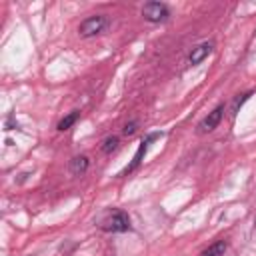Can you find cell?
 <instances>
[{"label": "cell", "instance_id": "1", "mask_svg": "<svg viewBox=\"0 0 256 256\" xmlns=\"http://www.w3.org/2000/svg\"><path fill=\"white\" fill-rule=\"evenodd\" d=\"M100 230H104V232H128V230H132L130 216L124 210H112L106 218H102Z\"/></svg>", "mask_w": 256, "mask_h": 256}, {"label": "cell", "instance_id": "2", "mask_svg": "<svg viewBox=\"0 0 256 256\" xmlns=\"http://www.w3.org/2000/svg\"><path fill=\"white\" fill-rule=\"evenodd\" d=\"M162 136V132H148L142 140H140V144H138V150H136V154H134V158H132V162L118 174V176H128V174H132L134 170H138V166L142 164V160H144V156H146V152H148V148H150V144L152 142H156L158 138Z\"/></svg>", "mask_w": 256, "mask_h": 256}, {"label": "cell", "instance_id": "3", "mask_svg": "<svg viewBox=\"0 0 256 256\" xmlns=\"http://www.w3.org/2000/svg\"><path fill=\"white\" fill-rule=\"evenodd\" d=\"M106 26H108V18L104 14H94V16H88L80 22L78 34L82 38H92L96 34H102L106 30Z\"/></svg>", "mask_w": 256, "mask_h": 256}, {"label": "cell", "instance_id": "4", "mask_svg": "<svg viewBox=\"0 0 256 256\" xmlns=\"http://www.w3.org/2000/svg\"><path fill=\"white\" fill-rule=\"evenodd\" d=\"M142 16L152 24H160L170 18V8L164 2H146L142 6Z\"/></svg>", "mask_w": 256, "mask_h": 256}, {"label": "cell", "instance_id": "5", "mask_svg": "<svg viewBox=\"0 0 256 256\" xmlns=\"http://www.w3.org/2000/svg\"><path fill=\"white\" fill-rule=\"evenodd\" d=\"M224 112H226L224 104H218L212 112H208V114L198 122L196 132H198V134H208V132H212L214 128H218V124H220L222 118H224Z\"/></svg>", "mask_w": 256, "mask_h": 256}, {"label": "cell", "instance_id": "6", "mask_svg": "<svg viewBox=\"0 0 256 256\" xmlns=\"http://www.w3.org/2000/svg\"><path fill=\"white\" fill-rule=\"evenodd\" d=\"M212 50H214V42H202V44L194 46V48L190 50V54H188V64H190V66L200 64L204 58H208V56L212 54Z\"/></svg>", "mask_w": 256, "mask_h": 256}, {"label": "cell", "instance_id": "7", "mask_svg": "<svg viewBox=\"0 0 256 256\" xmlns=\"http://www.w3.org/2000/svg\"><path fill=\"white\" fill-rule=\"evenodd\" d=\"M88 168H90V160H88V156H84V154L74 156V158L70 160V164H68V170H70L72 176H82V174L88 172Z\"/></svg>", "mask_w": 256, "mask_h": 256}, {"label": "cell", "instance_id": "8", "mask_svg": "<svg viewBox=\"0 0 256 256\" xmlns=\"http://www.w3.org/2000/svg\"><path fill=\"white\" fill-rule=\"evenodd\" d=\"M226 248H228V242L226 240H216L214 244H210L208 248H204L198 256H224L226 254Z\"/></svg>", "mask_w": 256, "mask_h": 256}, {"label": "cell", "instance_id": "9", "mask_svg": "<svg viewBox=\"0 0 256 256\" xmlns=\"http://www.w3.org/2000/svg\"><path fill=\"white\" fill-rule=\"evenodd\" d=\"M78 118H80V112H78V110H72L70 114H66V116H64V118L58 122V126H56V128H58L60 132L70 130V128H72V126L78 122Z\"/></svg>", "mask_w": 256, "mask_h": 256}, {"label": "cell", "instance_id": "10", "mask_svg": "<svg viewBox=\"0 0 256 256\" xmlns=\"http://www.w3.org/2000/svg\"><path fill=\"white\" fill-rule=\"evenodd\" d=\"M252 96V90L250 92H244V94H240V96H236L234 100H232V106H230V116H232V120L236 118V114H238V110L242 108V104L248 100Z\"/></svg>", "mask_w": 256, "mask_h": 256}, {"label": "cell", "instance_id": "11", "mask_svg": "<svg viewBox=\"0 0 256 256\" xmlns=\"http://www.w3.org/2000/svg\"><path fill=\"white\" fill-rule=\"evenodd\" d=\"M118 144H120L118 136H108V138H104V142H102V152H104V154H112L114 150H118Z\"/></svg>", "mask_w": 256, "mask_h": 256}, {"label": "cell", "instance_id": "12", "mask_svg": "<svg viewBox=\"0 0 256 256\" xmlns=\"http://www.w3.org/2000/svg\"><path fill=\"white\" fill-rule=\"evenodd\" d=\"M136 130H138V120H130V122H126V124H124L122 134H124V136H132Z\"/></svg>", "mask_w": 256, "mask_h": 256}, {"label": "cell", "instance_id": "13", "mask_svg": "<svg viewBox=\"0 0 256 256\" xmlns=\"http://www.w3.org/2000/svg\"><path fill=\"white\" fill-rule=\"evenodd\" d=\"M16 128H18V124L14 122L12 116H8V120H6V130H16Z\"/></svg>", "mask_w": 256, "mask_h": 256}]
</instances>
